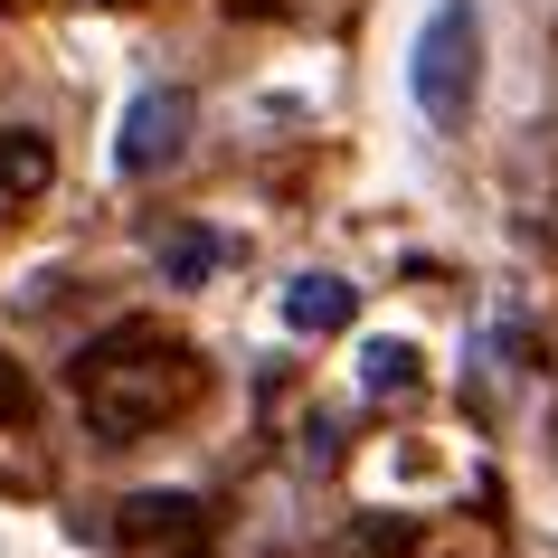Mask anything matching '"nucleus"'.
Returning a JSON list of instances; mask_svg holds the SVG:
<instances>
[{
  "mask_svg": "<svg viewBox=\"0 0 558 558\" xmlns=\"http://www.w3.org/2000/svg\"><path fill=\"white\" fill-rule=\"evenodd\" d=\"M218 256H228V246L208 228H180L171 246H161V275H171V284H199V275H218Z\"/></svg>",
  "mask_w": 558,
  "mask_h": 558,
  "instance_id": "nucleus-8",
  "label": "nucleus"
},
{
  "mask_svg": "<svg viewBox=\"0 0 558 558\" xmlns=\"http://www.w3.org/2000/svg\"><path fill=\"white\" fill-rule=\"evenodd\" d=\"M351 313H360V294L341 275H294V284H284V323L294 331H341Z\"/></svg>",
  "mask_w": 558,
  "mask_h": 558,
  "instance_id": "nucleus-6",
  "label": "nucleus"
},
{
  "mask_svg": "<svg viewBox=\"0 0 558 558\" xmlns=\"http://www.w3.org/2000/svg\"><path fill=\"white\" fill-rule=\"evenodd\" d=\"M114 521H123V549H143V558L151 549L161 558H199V539H208V511L190 493H133Z\"/></svg>",
  "mask_w": 558,
  "mask_h": 558,
  "instance_id": "nucleus-4",
  "label": "nucleus"
},
{
  "mask_svg": "<svg viewBox=\"0 0 558 558\" xmlns=\"http://www.w3.org/2000/svg\"><path fill=\"white\" fill-rule=\"evenodd\" d=\"M360 379H369V398H416L426 360H416V341H369L360 351Z\"/></svg>",
  "mask_w": 558,
  "mask_h": 558,
  "instance_id": "nucleus-7",
  "label": "nucleus"
},
{
  "mask_svg": "<svg viewBox=\"0 0 558 558\" xmlns=\"http://www.w3.org/2000/svg\"><path fill=\"white\" fill-rule=\"evenodd\" d=\"M236 20H265V10H284V0H228Z\"/></svg>",
  "mask_w": 558,
  "mask_h": 558,
  "instance_id": "nucleus-10",
  "label": "nucleus"
},
{
  "mask_svg": "<svg viewBox=\"0 0 558 558\" xmlns=\"http://www.w3.org/2000/svg\"><path fill=\"white\" fill-rule=\"evenodd\" d=\"M190 123H199V105H190L180 86H143L133 105H123L114 171H123V180H151V171H171L180 151H190Z\"/></svg>",
  "mask_w": 558,
  "mask_h": 558,
  "instance_id": "nucleus-3",
  "label": "nucleus"
},
{
  "mask_svg": "<svg viewBox=\"0 0 558 558\" xmlns=\"http://www.w3.org/2000/svg\"><path fill=\"white\" fill-rule=\"evenodd\" d=\"M29 416H38L29 379H20V369L0 360V445H10V454H20V445H38V436H29Z\"/></svg>",
  "mask_w": 558,
  "mask_h": 558,
  "instance_id": "nucleus-9",
  "label": "nucleus"
},
{
  "mask_svg": "<svg viewBox=\"0 0 558 558\" xmlns=\"http://www.w3.org/2000/svg\"><path fill=\"white\" fill-rule=\"evenodd\" d=\"M66 388H76V416L95 445H143L208 398V360L161 323H114L66 360Z\"/></svg>",
  "mask_w": 558,
  "mask_h": 558,
  "instance_id": "nucleus-1",
  "label": "nucleus"
},
{
  "mask_svg": "<svg viewBox=\"0 0 558 558\" xmlns=\"http://www.w3.org/2000/svg\"><path fill=\"white\" fill-rule=\"evenodd\" d=\"M58 180V143L29 123H0V199H38Z\"/></svg>",
  "mask_w": 558,
  "mask_h": 558,
  "instance_id": "nucleus-5",
  "label": "nucleus"
},
{
  "mask_svg": "<svg viewBox=\"0 0 558 558\" xmlns=\"http://www.w3.org/2000/svg\"><path fill=\"white\" fill-rule=\"evenodd\" d=\"M408 95L436 133H464L473 123V95H483V10L473 0H436L426 10V29L408 48Z\"/></svg>",
  "mask_w": 558,
  "mask_h": 558,
  "instance_id": "nucleus-2",
  "label": "nucleus"
},
{
  "mask_svg": "<svg viewBox=\"0 0 558 558\" xmlns=\"http://www.w3.org/2000/svg\"><path fill=\"white\" fill-rule=\"evenodd\" d=\"M0 10H29V0H0Z\"/></svg>",
  "mask_w": 558,
  "mask_h": 558,
  "instance_id": "nucleus-11",
  "label": "nucleus"
}]
</instances>
